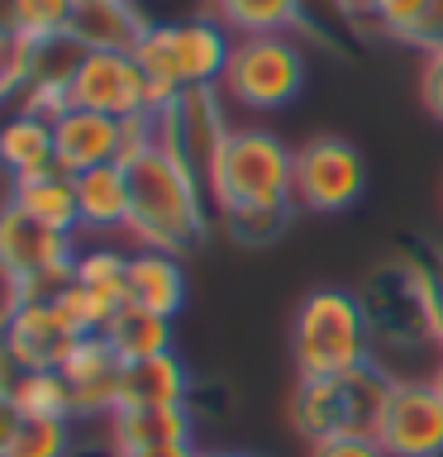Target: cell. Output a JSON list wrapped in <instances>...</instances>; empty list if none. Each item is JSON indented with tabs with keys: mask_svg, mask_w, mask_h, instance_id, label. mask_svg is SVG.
<instances>
[{
	"mask_svg": "<svg viewBox=\"0 0 443 457\" xmlns=\"http://www.w3.org/2000/svg\"><path fill=\"white\" fill-rule=\"evenodd\" d=\"M129 305H143L153 314L177 320L186 305V271L177 253L163 248H134L129 253Z\"/></svg>",
	"mask_w": 443,
	"mask_h": 457,
	"instance_id": "e0dca14e",
	"label": "cell"
},
{
	"mask_svg": "<svg viewBox=\"0 0 443 457\" xmlns=\"http://www.w3.org/2000/svg\"><path fill=\"white\" fill-rule=\"evenodd\" d=\"M105 343L124 362H138V357H157V353H171V320L167 314H153L143 305H124L114 310V320L105 324Z\"/></svg>",
	"mask_w": 443,
	"mask_h": 457,
	"instance_id": "cb8c5ba5",
	"label": "cell"
},
{
	"mask_svg": "<svg viewBox=\"0 0 443 457\" xmlns=\"http://www.w3.org/2000/svg\"><path fill=\"white\" fill-rule=\"evenodd\" d=\"M86 334L67 320L57 305H43V300H24V310L10 320V328L0 334V348H5L24 371H63V362L77 353V343Z\"/></svg>",
	"mask_w": 443,
	"mask_h": 457,
	"instance_id": "4fadbf2b",
	"label": "cell"
},
{
	"mask_svg": "<svg viewBox=\"0 0 443 457\" xmlns=\"http://www.w3.org/2000/svg\"><path fill=\"white\" fill-rule=\"evenodd\" d=\"M363 310L372 324V343L391 348H439L434 324H429V295L414 262H386L377 277L363 286Z\"/></svg>",
	"mask_w": 443,
	"mask_h": 457,
	"instance_id": "52a82bcc",
	"label": "cell"
},
{
	"mask_svg": "<svg viewBox=\"0 0 443 457\" xmlns=\"http://www.w3.org/2000/svg\"><path fill=\"white\" fill-rule=\"evenodd\" d=\"M5 86H10V53H0V96H5Z\"/></svg>",
	"mask_w": 443,
	"mask_h": 457,
	"instance_id": "ab89813d",
	"label": "cell"
},
{
	"mask_svg": "<svg viewBox=\"0 0 443 457\" xmlns=\"http://www.w3.org/2000/svg\"><path fill=\"white\" fill-rule=\"evenodd\" d=\"M63 100L67 110H96V114L129 120V114L153 110V86L134 53H86V62L77 67Z\"/></svg>",
	"mask_w": 443,
	"mask_h": 457,
	"instance_id": "30bf717a",
	"label": "cell"
},
{
	"mask_svg": "<svg viewBox=\"0 0 443 457\" xmlns=\"http://www.w3.org/2000/svg\"><path fill=\"white\" fill-rule=\"evenodd\" d=\"M391 386H396V377L381 362L343 371V377H300L291 391V424L305 443L339 438V434L377 438Z\"/></svg>",
	"mask_w": 443,
	"mask_h": 457,
	"instance_id": "277c9868",
	"label": "cell"
},
{
	"mask_svg": "<svg viewBox=\"0 0 443 457\" xmlns=\"http://www.w3.org/2000/svg\"><path fill=\"white\" fill-rule=\"evenodd\" d=\"M129 167V228L138 248L191 253L205 238V186L171 157L163 143L138 153Z\"/></svg>",
	"mask_w": 443,
	"mask_h": 457,
	"instance_id": "6da1fadb",
	"label": "cell"
},
{
	"mask_svg": "<svg viewBox=\"0 0 443 457\" xmlns=\"http://www.w3.org/2000/svg\"><path fill=\"white\" fill-rule=\"evenodd\" d=\"M200 457H243V453H200Z\"/></svg>",
	"mask_w": 443,
	"mask_h": 457,
	"instance_id": "60d3db41",
	"label": "cell"
},
{
	"mask_svg": "<svg viewBox=\"0 0 443 457\" xmlns=\"http://www.w3.org/2000/svg\"><path fill=\"white\" fill-rule=\"evenodd\" d=\"M63 377L71 386L77 420H110L120 410V381H124V357L105 343V334H91L77 343V353L63 362Z\"/></svg>",
	"mask_w": 443,
	"mask_h": 457,
	"instance_id": "5bb4252c",
	"label": "cell"
},
{
	"mask_svg": "<svg viewBox=\"0 0 443 457\" xmlns=\"http://www.w3.org/2000/svg\"><path fill=\"white\" fill-rule=\"evenodd\" d=\"M424 5H429V0H367V14L377 20L381 34H391V38L405 43V34L420 24Z\"/></svg>",
	"mask_w": 443,
	"mask_h": 457,
	"instance_id": "4dcf8cb0",
	"label": "cell"
},
{
	"mask_svg": "<svg viewBox=\"0 0 443 457\" xmlns=\"http://www.w3.org/2000/svg\"><path fill=\"white\" fill-rule=\"evenodd\" d=\"M310 457H386V448L367 434H339V438L310 443Z\"/></svg>",
	"mask_w": 443,
	"mask_h": 457,
	"instance_id": "1f68e13d",
	"label": "cell"
},
{
	"mask_svg": "<svg viewBox=\"0 0 443 457\" xmlns=\"http://www.w3.org/2000/svg\"><path fill=\"white\" fill-rule=\"evenodd\" d=\"M53 138H57V167L77 177V171L120 162V153H124V120H114V114H96V110H63L53 120Z\"/></svg>",
	"mask_w": 443,
	"mask_h": 457,
	"instance_id": "9a60e30c",
	"label": "cell"
},
{
	"mask_svg": "<svg viewBox=\"0 0 443 457\" xmlns=\"http://www.w3.org/2000/svg\"><path fill=\"white\" fill-rule=\"evenodd\" d=\"M191 400V371L171 353L157 357H138L124 362V381H120V410L124 405H186Z\"/></svg>",
	"mask_w": 443,
	"mask_h": 457,
	"instance_id": "ffe728a7",
	"label": "cell"
},
{
	"mask_svg": "<svg viewBox=\"0 0 443 457\" xmlns=\"http://www.w3.org/2000/svg\"><path fill=\"white\" fill-rule=\"evenodd\" d=\"M114 457H200L191 443H157V448H134V453H114Z\"/></svg>",
	"mask_w": 443,
	"mask_h": 457,
	"instance_id": "74e56055",
	"label": "cell"
},
{
	"mask_svg": "<svg viewBox=\"0 0 443 457\" xmlns=\"http://www.w3.org/2000/svg\"><path fill=\"white\" fill-rule=\"evenodd\" d=\"M296 153L267 129H234L220 148V162L210 171L214 210H267L296 205L291 200Z\"/></svg>",
	"mask_w": 443,
	"mask_h": 457,
	"instance_id": "5b68a950",
	"label": "cell"
},
{
	"mask_svg": "<svg viewBox=\"0 0 443 457\" xmlns=\"http://www.w3.org/2000/svg\"><path fill=\"white\" fill-rule=\"evenodd\" d=\"M429 386L443 395V357H434V367H429Z\"/></svg>",
	"mask_w": 443,
	"mask_h": 457,
	"instance_id": "f35d334b",
	"label": "cell"
},
{
	"mask_svg": "<svg viewBox=\"0 0 443 457\" xmlns=\"http://www.w3.org/2000/svg\"><path fill=\"white\" fill-rule=\"evenodd\" d=\"M71 277H77L86 291L114 300V305H124L129 300V253L120 248H77L71 257Z\"/></svg>",
	"mask_w": 443,
	"mask_h": 457,
	"instance_id": "d4e9b609",
	"label": "cell"
},
{
	"mask_svg": "<svg viewBox=\"0 0 443 457\" xmlns=\"http://www.w3.org/2000/svg\"><path fill=\"white\" fill-rule=\"evenodd\" d=\"M405 43H414V48H424V53L443 48V0H429L424 14H420V24L405 34Z\"/></svg>",
	"mask_w": 443,
	"mask_h": 457,
	"instance_id": "d6a6232c",
	"label": "cell"
},
{
	"mask_svg": "<svg viewBox=\"0 0 443 457\" xmlns=\"http://www.w3.org/2000/svg\"><path fill=\"white\" fill-rule=\"evenodd\" d=\"M14 405L20 414H43V420H77V405H71V386L63 371H24L14 381Z\"/></svg>",
	"mask_w": 443,
	"mask_h": 457,
	"instance_id": "484cf974",
	"label": "cell"
},
{
	"mask_svg": "<svg viewBox=\"0 0 443 457\" xmlns=\"http://www.w3.org/2000/svg\"><path fill=\"white\" fill-rule=\"evenodd\" d=\"M10 200L20 210H29L34 220L63 228V234H77L81 228V210H77V177L63 167H48L38 177H24L10 186Z\"/></svg>",
	"mask_w": 443,
	"mask_h": 457,
	"instance_id": "7402d4cb",
	"label": "cell"
},
{
	"mask_svg": "<svg viewBox=\"0 0 443 457\" xmlns=\"http://www.w3.org/2000/svg\"><path fill=\"white\" fill-rule=\"evenodd\" d=\"M234 34L214 14H186V20H153L138 38V67L153 86V110H167L181 91L196 86H220Z\"/></svg>",
	"mask_w": 443,
	"mask_h": 457,
	"instance_id": "7a4b0ae2",
	"label": "cell"
},
{
	"mask_svg": "<svg viewBox=\"0 0 443 457\" xmlns=\"http://www.w3.org/2000/svg\"><path fill=\"white\" fill-rule=\"evenodd\" d=\"M77 0H20V43L43 34H67Z\"/></svg>",
	"mask_w": 443,
	"mask_h": 457,
	"instance_id": "f1b7e54d",
	"label": "cell"
},
{
	"mask_svg": "<svg viewBox=\"0 0 443 457\" xmlns=\"http://www.w3.org/2000/svg\"><path fill=\"white\" fill-rule=\"evenodd\" d=\"M367 186L363 157L343 138H310L296 148V177H291V200L296 210L310 214H339L348 210Z\"/></svg>",
	"mask_w": 443,
	"mask_h": 457,
	"instance_id": "9c48e42d",
	"label": "cell"
},
{
	"mask_svg": "<svg viewBox=\"0 0 443 457\" xmlns=\"http://www.w3.org/2000/svg\"><path fill=\"white\" fill-rule=\"evenodd\" d=\"M191 405H124L114 410L105 428L114 453L157 448V443H191Z\"/></svg>",
	"mask_w": 443,
	"mask_h": 457,
	"instance_id": "ac0fdd59",
	"label": "cell"
},
{
	"mask_svg": "<svg viewBox=\"0 0 443 457\" xmlns=\"http://www.w3.org/2000/svg\"><path fill=\"white\" fill-rule=\"evenodd\" d=\"M67 34L86 53H134L148 34V14L138 0H77Z\"/></svg>",
	"mask_w": 443,
	"mask_h": 457,
	"instance_id": "2e32d148",
	"label": "cell"
},
{
	"mask_svg": "<svg viewBox=\"0 0 443 457\" xmlns=\"http://www.w3.org/2000/svg\"><path fill=\"white\" fill-rule=\"evenodd\" d=\"M291 357L300 377H343L377 362V343L353 291H310L291 320Z\"/></svg>",
	"mask_w": 443,
	"mask_h": 457,
	"instance_id": "3957f363",
	"label": "cell"
},
{
	"mask_svg": "<svg viewBox=\"0 0 443 457\" xmlns=\"http://www.w3.org/2000/svg\"><path fill=\"white\" fill-rule=\"evenodd\" d=\"M71 424L77 420H43V414H24L14 428L5 457H71Z\"/></svg>",
	"mask_w": 443,
	"mask_h": 457,
	"instance_id": "4316f807",
	"label": "cell"
},
{
	"mask_svg": "<svg viewBox=\"0 0 443 457\" xmlns=\"http://www.w3.org/2000/svg\"><path fill=\"white\" fill-rule=\"evenodd\" d=\"M377 443L386 457H443V395L429 381H396L377 424Z\"/></svg>",
	"mask_w": 443,
	"mask_h": 457,
	"instance_id": "8fae6325",
	"label": "cell"
},
{
	"mask_svg": "<svg viewBox=\"0 0 443 457\" xmlns=\"http://www.w3.org/2000/svg\"><path fill=\"white\" fill-rule=\"evenodd\" d=\"M420 96H424V110L443 120V48L424 57V77H420Z\"/></svg>",
	"mask_w": 443,
	"mask_h": 457,
	"instance_id": "836d02e7",
	"label": "cell"
},
{
	"mask_svg": "<svg viewBox=\"0 0 443 457\" xmlns=\"http://www.w3.org/2000/svg\"><path fill=\"white\" fill-rule=\"evenodd\" d=\"M205 10L234 38H257V34H291L300 24L305 0H205Z\"/></svg>",
	"mask_w": 443,
	"mask_h": 457,
	"instance_id": "603a6c76",
	"label": "cell"
},
{
	"mask_svg": "<svg viewBox=\"0 0 443 457\" xmlns=\"http://www.w3.org/2000/svg\"><path fill=\"white\" fill-rule=\"evenodd\" d=\"M0 457H5V453H0Z\"/></svg>",
	"mask_w": 443,
	"mask_h": 457,
	"instance_id": "b9f144b4",
	"label": "cell"
},
{
	"mask_svg": "<svg viewBox=\"0 0 443 457\" xmlns=\"http://www.w3.org/2000/svg\"><path fill=\"white\" fill-rule=\"evenodd\" d=\"M163 114V148L191 171V177L210 191V171L220 162V148L234 129L224 124V105H220V86H196L181 91Z\"/></svg>",
	"mask_w": 443,
	"mask_h": 457,
	"instance_id": "ba28073f",
	"label": "cell"
},
{
	"mask_svg": "<svg viewBox=\"0 0 443 457\" xmlns=\"http://www.w3.org/2000/svg\"><path fill=\"white\" fill-rule=\"evenodd\" d=\"M77 210H81V228H129V167L124 162H105L91 171H77Z\"/></svg>",
	"mask_w": 443,
	"mask_h": 457,
	"instance_id": "44dd1931",
	"label": "cell"
},
{
	"mask_svg": "<svg viewBox=\"0 0 443 457\" xmlns=\"http://www.w3.org/2000/svg\"><path fill=\"white\" fill-rule=\"evenodd\" d=\"M305 86V53L286 34H257L234 38L220 91L243 110H281L291 105Z\"/></svg>",
	"mask_w": 443,
	"mask_h": 457,
	"instance_id": "8992f818",
	"label": "cell"
},
{
	"mask_svg": "<svg viewBox=\"0 0 443 457\" xmlns=\"http://www.w3.org/2000/svg\"><path fill=\"white\" fill-rule=\"evenodd\" d=\"M57 167V138L53 120L43 114H0V171L14 181L38 177V171Z\"/></svg>",
	"mask_w": 443,
	"mask_h": 457,
	"instance_id": "d6986e66",
	"label": "cell"
},
{
	"mask_svg": "<svg viewBox=\"0 0 443 457\" xmlns=\"http://www.w3.org/2000/svg\"><path fill=\"white\" fill-rule=\"evenodd\" d=\"M20 48V0H0V53Z\"/></svg>",
	"mask_w": 443,
	"mask_h": 457,
	"instance_id": "d590c367",
	"label": "cell"
},
{
	"mask_svg": "<svg viewBox=\"0 0 443 457\" xmlns=\"http://www.w3.org/2000/svg\"><path fill=\"white\" fill-rule=\"evenodd\" d=\"M291 210L296 205H267V210H220V224L229 228V238L234 243H272L281 234L286 224H291Z\"/></svg>",
	"mask_w": 443,
	"mask_h": 457,
	"instance_id": "83f0119b",
	"label": "cell"
},
{
	"mask_svg": "<svg viewBox=\"0 0 443 457\" xmlns=\"http://www.w3.org/2000/svg\"><path fill=\"white\" fill-rule=\"evenodd\" d=\"M410 262H414V271H420V281H424L429 324H434V338H439V348H443V253L439 248H420Z\"/></svg>",
	"mask_w": 443,
	"mask_h": 457,
	"instance_id": "f546056e",
	"label": "cell"
},
{
	"mask_svg": "<svg viewBox=\"0 0 443 457\" xmlns=\"http://www.w3.org/2000/svg\"><path fill=\"white\" fill-rule=\"evenodd\" d=\"M77 257V234L34 220L14 200L0 205V267H10L20 281H34L43 271H57Z\"/></svg>",
	"mask_w": 443,
	"mask_h": 457,
	"instance_id": "7c38bea8",
	"label": "cell"
},
{
	"mask_svg": "<svg viewBox=\"0 0 443 457\" xmlns=\"http://www.w3.org/2000/svg\"><path fill=\"white\" fill-rule=\"evenodd\" d=\"M20 405H14V395L5 391V386H0V453L10 448V438H14V428H20Z\"/></svg>",
	"mask_w": 443,
	"mask_h": 457,
	"instance_id": "8d00e7d4",
	"label": "cell"
},
{
	"mask_svg": "<svg viewBox=\"0 0 443 457\" xmlns=\"http://www.w3.org/2000/svg\"><path fill=\"white\" fill-rule=\"evenodd\" d=\"M24 310V281L10 267H0V334L10 328V320Z\"/></svg>",
	"mask_w": 443,
	"mask_h": 457,
	"instance_id": "e575fe53",
	"label": "cell"
}]
</instances>
